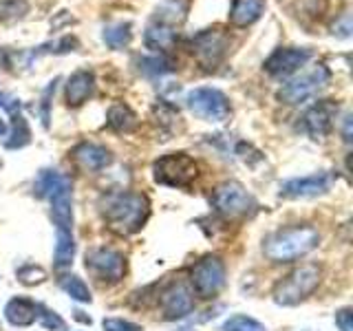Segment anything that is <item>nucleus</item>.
<instances>
[{
  "instance_id": "f257e3e1",
  "label": "nucleus",
  "mask_w": 353,
  "mask_h": 331,
  "mask_svg": "<svg viewBox=\"0 0 353 331\" xmlns=\"http://www.w3.org/2000/svg\"><path fill=\"white\" fill-rule=\"evenodd\" d=\"M320 243V232L312 225L281 228L263 241L265 257L274 263H292L307 257Z\"/></svg>"
},
{
  "instance_id": "f03ea898",
  "label": "nucleus",
  "mask_w": 353,
  "mask_h": 331,
  "mask_svg": "<svg viewBox=\"0 0 353 331\" xmlns=\"http://www.w3.org/2000/svg\"><path fill=\"white\" fill-rule=\"evenodd\" d=\"M150 212V203L146 194L139 192H117L106 197V203L102 208L104 221L108 228L117 234H135L143 228Z\"/></svg>"
},
{
  "instance_id": "7ed1b4c3",
  "label": "nucleus",
  "mask_w": 353,
  "mask_h": 331,
  "mask_svg": "<svg viewBox=\"0 0 353 331\" xmlns=\"http://www.w3.org/2000/svg\"><path fill=\"white\" fill-rule=\"evenodd\" d=\"M320 285V268L318 265H301L292 274H287L274 285V301L283 307H294L309 298Z\"/></svg>"
},
{
  "instance_id": "20e7f679",
  "label": "nucleus",
  "mask_w": 353,
  "mask_h": 331,
  "mask_svg": "<svg viewBox=\"0 0 353 331\" xmlns=\"http://www.w3.org/2000/svg\"><path fill=\"white\" fill-rule=\"evenodd\" d=\"M199 174L196 161L185 152H170L163 154L152 163L154 181L168 188H190Z\"/></svg>"
},
{
  "instance_id": "39448f33",
  "label": "nucleus",
  "mask_w": 353,
  "mask_h": 331,
  "mask_svg": "<svg viewBox=\"0 0 353 331\" xmlns=\"http://www.w3.org/2000/svg\"><path fill=\"white\" fill-rule=\"evenodd\" d=\"M331 82V71L325 64H316L312 69L303 71L301 75H296L294 80L281 86L279 99L285 104H303L309 97H314L318 91Z\"/></svg>"
},
{
  "instance_id": "423d86ee",
  "label": "nucleus",
  "mask_w": 353,
  "mask_h": 331,
  "mask_svg": "<svg viewBox=\"0 0 353 331\" xmlns=\"http://www.w3.org/2000/svg\"><path fill=\"white\" fill-rule=\"evenodd\" d=\"M185 102H188V108H190L199 119L212 121V124H221V121H225L232 113L228 95L212 86L192 88V91L188 93Z\"/></svg>"
},
{
  "instance_id": "0eeeda50",
  "label": "nucleus",
  "mask_w": 353,
  "mask_h": 331,
  "mask_svg": "<svg viewBox=\"0 0 353 331\" xmlns=\"http://www.w3.org/2000/svg\"><path fill=\"white\" fill-rule=\"evenodd\" d=\"M188 49L199 60V64L205 69H216L221 60L225 58V53L230 51V36L223 29H203L194 33L188 42Z\"/></svg>"
},
{
  "instance_id": "6e6552de",
  "label": "nucleus",
  "mask_w": 353,
  "mask_h": 331,
  "mask_svg": "<svg viewBox=\"0 0 353 331\" xmlns=\"http://www.w3.org/2000/svg\"><path fill=\"white\" fill-rule=\"evenodd\" d=\"M212 208L225 219H239V217L254 212L256 201H254V197L245 190V185H241L239 181H225L214 190Z\"/></svg>"
},
{
  "instance_id": "1a4fd4ad",
  "label": "nucleus",
  "mask_w": 353,
  "mask_h": 331,
  "mask_svg": "<svg viewBox=\"0 0 353 331\" xmlns=\"http://www.w3.org/2000/svg\"><path fill=\"white\" fill-rule=\"evenodd\" d=\"M225 285V263L219 257H203L192 268V292L201 298H214Z\"/></svg>"
},
{
  "instance_id": "9d476101",
  "label": "nucleus",
  "mask_w": 353,
  "mask_h": 331,
  "mask_svg": "<svg viewBox=\"0 0 353 331\" xmlns=\"http://www.w3.org/2000/svg\"><path fill=\"white\" fill-rule=\"evenodd\" d=\"M86 270L102 283H119L126 272V259L110 248H97L86 254Z\"/></svg>"
},
{
  "instance_id": "9b49d317",
  "label": "nucleus",
  "mask_w": 353,
  "mask_h": 331,
  "mask_svg": "<svg viewBox=\"0 0 353 331\" xmlns=\"http://www.w3.org/2000/svg\"><path fill=\"white\" fill-rule=\"evenodd\" d=\"M312 60V49L307 47H279L274 49L272 55L265 60L263 69L272 77H287L296 73L301 66H305Z\"/></svg>"
},
{
  "instance_id": "f8f14e48",
  "label": "nucleus",
  "mask_w": 353,
  "mask_h": 331,
  "mask_svg": "<svg viewBox=\"0 0 353 331\" xmlns=\"http://www.w3.org/2000/svg\"><path fill=\"white\" fill-rule=\"evenodd\" d=\"M331 183H334V174H329V172L296 177V179H290L281 185V197H285V199H312V197L329 192Z\"/></svg>"
},
{
  "instance_id": "ddd939ff",
  "label": "nucleus",
  "mask_w": 353,
  "mask_h": 331,
  "mask_svg": "<svg viewBox=\"0 0 353 331\" xmlns=\"http://www.w3.org/2000/svg\"><path fill=\"white\" fill-rule=\"evenodd\" d=\"M336 115H338V104H334L331 99L316 102L312 108H307V113L303 117V126L307 130V135L312 139L327 137L331 132V128H334Z\"/></svg>"
},
{
  "instance_id": "4468645a",
  "label": "nucleus",
  "mask_w": 353,
  "mask_h": 331,
  "mask_svg": "<svg viewBox=\"0 0 353 331\" xmlns=\"http://www.w3.org/2000/svg\"><path fill=\"white\" fill-rule=\"evenodd\" d=\"M161 312L165 320H176L194 312V292L185 283H174L161 294Z\"/></svg>"
},
{
  "instance_id": "2eb2a0df",
  "label": "nucleus",
  "mask_w": 353,
  "mask_h": 331,
  "mask_svg": "<svg viewBox=\"0 0 353 331\" xmlns=\"http://www.w3.org/2000/svg\"><path fill=\"white\" fill-rule=\"evenodd\" d=\"M279 5L290 18L303 22V25H312V22L325 18L329 0H279Z\"/></svg>"
},
{
  "instance_id": "dca6fc26",
  "label": "nucleus",
  "mask_w": 353,
  "mask_h": 331,
  "mask_svg": "<svg viewBox=\"0 0 353 331\" xmlns=\"http://www.w3.org/2000/svg\"><path fill=\"white\" fill-rule=\"evenodd\" d=\"M73 157L86 172H99L108 168L110 161H113V154H110L106 146H99V143H91V141L77 143L73 148Z\"/></svg>"
},
{
  "instance_id": "f3484780",
  "label": "nucleus",
  "mask_w": 353,
  "mask_h": 331,
  "mask_svg": "<svg viewBox=\"0 0 353 331\" xmlns=\"http://www.w3.org/2000/svg\"><path fill=\"white\" fill-rule=\"evenodd\" d=\"M93 93H95V75L88 69L75 71L69 77V82H66V104L69 106H82Z\"/></svg>"
},
{
  "instance_id": "a211bd4d",
  "label": "nucleus",
  "mask_w": 353,
  "mask_h": 331,
  "mask_svg": "<svg viewBox=\"0 0 353 331\" xmlns=\"http://www.w3.org/2000/svg\"><path fill=\"white\" fill-rule=\"evenodd\" d=\"M188 9H190V0H163V3L154 9L150 22L168 29H176L185 20Z\"/></svg>"
},
{
  "instance_id": "6ab92c4d",
  "label": "nucleus",
  "mask_w": 353,
  "mask_h": 331,
  "mask_svg": "<svg viewBox=\"0 0 353 331\" xmlns=\"http://www.w3.org/2000/svg\"><path fill=\"white\" fill-rule=\"evenodd\" d=\"M38 309L40 305L31 298H11L5 305V318L14 327H29L38 320Z\"/></svg>"
},
{
  "instance_id": "aec40b11",
  "label": "nucleus",
  "mask_w": 353,
  "mask_h": 331,
  "mask_svg": "<svg viewBox=\"0 0 353 331\" xmlns=\"http://www.w3.org/2000/svg\"><path fill=\"white\" fill-rule=\"evenodd\" d=\"M265 11V0H234L230 7V22L234 27L254 25Z\"/></svg>"
},
{
  "instance_id": "412c9836",
  "label": "nucleus",
  "mask_w": 353,
  "mask_h": 331,
  "mask_svg": "<svg viewBox=\"0 0 353 331\" xmlns=\"http://www.w3.org/2000/svg\"><path fill=\"white\" fill-rule=\"evenodd\" d=\"M75 257V239L73 230H55V252H53V265L58 270L69 268Z\"/></svg>"
},
{
  "instance_id": "4be33fe9",
  "label": "nucleus",
  "mask_w": 353,
  "mask_h": 331,
  "mask_svg": "<svg viewBox=\"0 0 353 331\" xmlns=\"http://www.w3.org/2000/svg\"><path fill=\"white\" fill-rule=\"evenodd\" d=\"M108 128H113L115 132H130L137 128V115L132 113V108L126 104H115L108 108L106 115Z\"/></svg>"
},
{
  "instance_id": "5701e85b",
  "label": "nucleus",
  "mask_w": 353,
  "mask_h": 331,
  "mask_svg": "<svg viewBox=\"0 0 353 331\" xmlns=\"http://www.w3.org/2000/svg\"><path fill=\"white\" fill-rule=\"evenodd\" d=\"M102 40L106 42V47L110 49H124L132 40V25L130 22H113V25H106L102 31Z\"/></svg>"
},
{
  "instance_id": "b1692460",
  "label": "nucleus",
  "mask_w": 353,
  "mask_h": 331,
  "mask_svg": "<svg viewBox=\"0 0 353 331\" xmlns=\"http://www.w3.org/2000/svg\"><path fill=\"white\" fill-rule=\"evenodd\" d=\"M143 42H146V47L152 49V51L170 49L172 42H174V29H168V27L154 25V22H148L146 31H143Z\"/></svg>"
},
{
  "instance_id": "393cba45",
  "label": "nucleus",
  "mask_w": 353,
  "mask_h": 331,
  "mask_svg": "<svg viewBox=\"0 0 353 331\" xmlns=\"http://www.w3.org/2000/svg\"><path fill=\"white\" fill-rule=\"evenodd\" d=\"M31 141V128L27 124L25 115L16 110L11 113V132H9V139L5 141L7 148H25L27 143Z\"/></svg>"
},
{
  "instance_id": "a878e982",
  "label": "nucleus",
  "mask_w": 353,
  "mask_h": 331,
  "mask_svg": "<svg viewBox=\"0 0 353 331\" xmlns=\"http://www.w3.org/2000/svg\"><path fill=\"white\" fill-rule=\"evenodd\" d=\"M60 287H62V292L66 296H71L73 301H77V303H91L93 301L88 285L80 279V276H75V274L60 276Z\"/></svg>"
},
{
  "instance_id": "bb28decb",
  "label": "nucleus",
  "mask_w": 353,
  "mask_h": 331,
  "mask_svg": "<svg viewBox=\"0 0 353 331\" xmlns=\"http://www.w3.org/2000/svg\"><path fill=\"white\" fill-rule=\"evenodd\" d=\"M139 71L146 77H163L174 71V62L165 55H150V58H139Z\"/></svg>"
},
{
  "instance_id": "cd10ccee",
  "label": "nucleus",
  "mask_w": 353,
  "mask_h": 331,
  "mask_svg": "<svg viewBox=\"0 0 353 331\" xmlns=\"http://www.w3.org/2000/svg\"><path fill=\"white\" fill-rule=\"evenodd\" d=\"M77 47H80V42H77L75 36H64V38H58L55 42L40 44L38 49H33L29 53V58H38V55H44V53H69V51H75Z\"/></svg>"
},
{
  "instance_id": "c85d7f7f",
  "label": "nucleus",
  "mask_w": 353,
  "mask_h": 331,
  "mask_svg": "<svg viewBox=\"0 0 353 331\" xmlns=\"http://www.w3.org/2000/svg\"><path fill=\"white\" fill-rule=\"evenodd\" d=\"M29 11L27 0H0V22L7 25V22H16L22 20Z\"/></svg>"
},
{
  "instance_id": "c756f323",
  "label": "nucleus",
  "mask_w": 353,
  "mask_h": 331,
  "mask_svg": "<svg viewBox=\"0 0 353 331\" xmlns=\"http://www.w3.org/2000/svg\"><path fill=\"white\" fill-rule=\"evenodd\" d=\"M221 331H265V327L259 323V320H254L250 316H232L228 318Z\"/></svg>"
},
{
  "instance_id": "7c9ffc66",
  "label": "nucleus",
  "mask_w": 353,
  "mask_h": 331,
  "mask_svg": "<svg viewBox=\"0 0 353 331\" xmlns=\"http://www.w3.org/2000/svg\"><path fill=\"white\" fill-rule=\"evenodd\" d=\"M38 320L42 323L44 329H51V331H64L66 329L64 320L55 312H51V309L44 307V305H40V309H38Z\"/></svg>"
},
{
  "instance_id": "2f4dec72",
  "label": "nucleus",
  "mask_w": 353,
  "mask_h": 331,
  "mask_svg": "<svg viewBox=\"0 0 353 331\" xmlns=\"http://www.w3.org/2000/svg\"><path fill=\"white\" fill-rule=\"evenodd\" d=\"M18 279L20 283H25V285H36V283H42L44 281V270L36 268V265H25V268H20L18 270Z\"/></svg>"
},
{
  "instance_id": "473e14b6",
  "label": "nucleus",
  "mask_w": 353,
  "mask_h": 331,
  "mask_svg": "<svg viewBox=\"0 0 353 331\" xmlns=\"http://www.w3.org/2000/svg\"><path fill=\"white\" fill-rule=\"evenodd\" d=\"M351 31H353V27H351V14L349 11H345L334 25H331V33H334L336 38H349L351 36Z\"/></svg>"
},
{
  "instance_id": "72a5a7b5",
  "label": "nucleus",
  "mask_w": 353,
  "mask_h": 331,
  "mask_svg": "<svg viewBox=\"0 0 353 331\" xmlns=\"http://www.w3.org/2000/svg\"><path fill=\"white\" fill-rule=\"evenodd\" d=\"M102 327H104V331H141L139 325L128 323L124 318H106Z\"/></svg>"
},
{
  "instance_id": "f704fd0d",
  "label": "nucleus",
  "mask_w": 353,
  "mask_h": 331,
  "mask_svg": "<svg viewBox=\"0 0 353 331\" xmlns=\"http://www.w3.org/2000/svg\"><path fill=\"white\" fill-rule=\"evenodd\" d=\"M336 325L340 327V331H353V312L349 307L336 312Z\"/></svg>"
},
{
  "instance_id": "c9c22d12",
  "label": "nucleus",
  "mask_w": 353,
  "mask_h": 331,
  "mask_svg": "<svg viewBox=\"0 0 353 331\" xmlns=\"http://www.w3.org/2000/svg\"><path fill=\"white\" fill-rule=\"evenodd\" d=\"M55 82H58V80H53V82L49 84L47 91H44V95H42V124H44V126H49V99H51V95L55 93Z\"/></svg>"
},
{
  "instance_id": "e433bc0d",
  "label": "nucleus",
  "mask_w": 353,
  "mask_h": 331,
  "mask_svg": "<svg viewBox=\"0 0 353 331\" xmlns=\"http://www.w3.org/2000/svg\"><path fill=\"white\" fill-rule=\"evenodd\" d=\"M0 106L9 110V113H16V110H20V99L11 93H0Z\"/></svg>"
},
{
  "instance_id": "4c0bfd02",
  "label": "nucleus",
  "mask_w": 353,
  "mask_h": 331,
  "mask_svg": "<svg viewBox=\"0 0 353 331\" xmlns=\"http://www.w3.org/2000/svg\"><path fill=\"white\" fill-rule=\"evenodd\" d=\"M349 124H351V117H345V141H351V132H349Z\"/></svg>"
},
{
  "instance_id": "58836bf2",
  "label": "nucleus",
  "mask_w": 353,
  "mask_h": 331,
  "mask_svg": "<svg viewBox=\"0 0 353 331\" xmlns=\"http://www.w3.org/2000/svg\"><path fill=\"white\" fill-rule=\"evenodd\" d=\"M5 132H7V124H5V119H3V117H0V137H3V135H5Z\"/></svg>"
},
{
  "instance_id": "ea45409f",
  "label": "nucleus",
  "mask_w": 353,
  "mask_h": 331,
  "mask_svg": "<svg viewBox=\"0 0 353 331\" xmlns=\"http://www.w3.org/2000/svg\"><path fill=\"white\" fill-rule=\"evenodd\" d=\"M5 62V51H0V64Z\"/></svg>"
},
{
  "instance_id": "a19ab883",
  "label": "nucleus",
  "mask_w": 353,
  "mask_h": 331,
  "mask_svg": "<svg viewBox=\"0 0 353 331\" xmlns=\"http://www.w3.org/2000/svg\"><path fill=\"white\" fill-rule=\"evenodd\" d=\"M179 331H192V329H188V327H185V329H179Z\"/></svg>"
}]
</instances>
